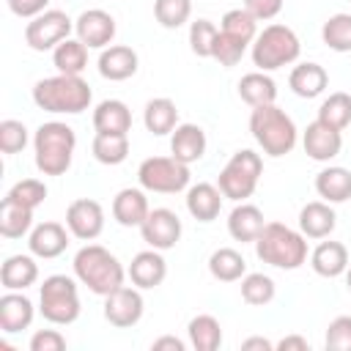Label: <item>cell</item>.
<instances>
[{
	"mask_svg": "<svg viewBox=\"0 0 351 351\" xmlns=\"http://www.w3.org/2000/svg\"><path fill=\"white\" fill-rule=\"evenodd\" d=\"M33 101L44 112L55 115H80L90 107L93 90L80 74H55L33 85Z\"/></svg>",
	"mask_w": 351,
	"mask_h": 351,
	"instance_id": "6da1fadb",
	"label": "cell"
},
{
	"mask_svg": "<svg viewBox=\"0 0 351 351\" xmlns=\"http://www.w3.org/2000/svg\"><path fill=\"white\" fill-rule=\"evenodd\" d=\"M74 277L80 280V285H85L90 293L96 296H107L115 288L123 285L126 280V269L121 266V261L101 244H85L77 250L74 261H71Z\"/></svg>",
	"mask_w": 351,
	"mask_h": 351,
	"instance_id": "7a4b0ae2",
	"label": "cell"
},
{
	"mask_svg": "<svg viewBox=\"0 0 351 351\" xmlns=\"http://www.w3.org/2000/svg\"><path fill=\"white\" fill-rule=\"evenodd\" d=\"M250 132L266 156H285L296 148L299 129L293 118L277 104H261L250 112Z\"/></svg>",
	"mask_w": 351,
	"mask_h": 351,
	"instance_id": "3957f363",
	"label": "cell"
},
{
	"mask_svg": "<svg viewBox=\"0 0 351 351\" xmlns=\"http://www.w3.org/2000/svg\"><path fill=\"white\" fill-rule=\"evenodd\" d=\"M255 255L274 269L293 271L307 261V236L282 222H266L255 239Z\"/></svg>",
	"mask_w": 351,
	"mask_h": 351,
	"instance_id": "277c9868",
	"label": "cell"
},
{
	"mask_svg": "<svg viewBox=\"0 0 351 351\" xmlns=\"http://www.w3.org/2000/svg\"><path fill=\"white\" fill-rule=\"evenodd\" d=\"M77 148V134L63 121H47L33 134L36 167L41 176H63L71 167Z\"/></svg>",
	"mask_w": 351,
	"mask_h": 351,
	"instance_id": "5b68a950",
	"label": "cell"
},
{
	"mask_svg": "<svg viewBox=\"0 0 351 351\" xmlns=\"http://www.w3.org/2000/svg\"><path fill=\"white\" fill-rule=\"evenodd\" d=\"M299 52H302L299 36L288 25H280V22L266 25L250 47V55L258 71H277L282 66H291L299 60Z\"/></svg>",
	"mask_w": 351,
	"mask_h": 351,
	"instance_id": "8992f818",
	"label": "cell"
},
{
	"mask_svg": "<svg viewBox=\"0 0 351 351\" xmlns=\"http://www.w3.org/2000/svg\"><path fill=\"white\" fill-rule=\"evenodd\" d=\"M77 277L69 274H49L44 277L38 288V313L44 321L55 326H69L80 318V291H77Z\"/></svg>",
	"mask_w": 351,
	"mask_h": 351,
	"instance_id": "52a82bcc",
	"label": "cell"
},
{
	"mask_svg": "<svg viewBox=\"0 0 351 351\" xmlns=\"http://www.w3.org/2000/svg\"><path fill=\"white\" fill-rule=\"evenodd\" d=\"M263 176V159L261 154H255L252 148H241L236 151L228 165L219 170L217 176V186L219 192L233 200V203H244L247 197H252V192L258 189V181Z\"/></svg>",
	"mask_w": 351,
	"mask_h": 351,
	"instance_id": "ba28073f",
	"label": "cell"
},
{
	"mask_svg": "<svg viewBox=\"0 0 351 351\" xmlns=\"http://www.w3.org/2000/svg\"><path fill=\"white\" fill-rule=\"evenodd\" d=\"M189 165L178 162L176 156H148L137 167V181L145 192L176 195L189 186Z\"/></svg>",
	"mask_w": 351,
	"mask_h": 351,
	"instance_id": "9c48e42d",
	"label": "cell"
},
{
	"mask_svg": "<svg viewBox=\"0 0 351 351\" xmlns=\"http://www.w3.org/2000/svg\"><path fill=\"white\" fill-rule=\"evenodd\" d=\"M71 30H74V19L66 11L47 8L44 14L33 16L25 25V44L36 52H47V49H55L60 41L71 38Z\"/></svg>",
	"mask_w": 351,
	"mask_h": 351,
	"instance_id": "30bf717a",
	"label": "cell"
},
{
	"mask_svg": "<svg viewBox=\"0 0 351 351\" xmlns=\"http://www.w3.org/2000/svg\"><path fill=\"white\" fill-rule=\"evenodd\" d=\"M143 310H145V302L137 285H121L104 296V321L118 329L134 326L143 318Z\"/></svg>",
	"mask_w": 351,
	"mask_h": 351,
	"instance_id": "8fae6325",
	"label": "cell"
},
{
	"mask_svg": "<svg viewBox=\"0 0 351 351\" xmlns=\"http://www.w3.org/2000/svg\"><path fill=\"white\" fill-rule=\"evenodd\" d=\"M181 219H178V214L176 211H170V208H151L148 211V217H145V222L140 225V236H143V241L148 244V247H154V250H173L176 244H178V239H181Z\"/></svg>",
	"mask_w": 351,
	"mask_h": 351,
	"instance_id": "7c38bea8",
	"label": "cell"
},
{
	"mask_svg": "<svg viewBox=\"0 0 351 351\" xmlns=\"http://www.w3.org/2000/svg\"><path fill=\"white\" fill-rule=\"evenodd\" d=\"M66 228L80 241L99 239L101 230H104V208H101V203L90 200V197H80V200L69 203V208H66Z\"/></svg>",
	"mask_w": 351,
	"mask_h": 351,
	"instance_id": "4fadbf2b",
	"label": "cell"
},
{
	"mask_svg": "<svg viewBox=\"0 0 351 351\" xmlns=\"http://www.w3.org/2000/svg\"><path fill=\"white\" fill-rule=\"evenodd\" d=\"M115 19L104 8H88L74 19V33L88 49H104L115 38Z\"/></svg>",
	"mask_w": 351,
	"mask_h": 351,
	"instance_id": "5bb4252c",
	"label": "cell"
},
{
	"mask_svg": "<svg viewBox=\"0 0 351 351\" xmlns=\"http://www.w3.org/2000/svg\"><path fill=\"white\" fill-rule=\"evenodd\" d=\"M302 145H304V154L310 159L332 162L343 148V134H340V129H332L329 123L315 118L313 123H307V129L302 134Z\"/></svg>",
	"mask_w": 351,
	"mask_h": 351,
	"instance_id": "9a60e30c",
	"label": "cell"
},
{
	"mask_svg": "<svg viewBox=\"0 0 351 351\" xmlns=\"http://www.w3.org/2000/svg\"><path fill=\"white\" fill-rule=\"evenodd\" d=\"M69 228L60 222H38L30 233H27V250L41 258V261H52L58 255L66 252L69 247Z\"/></svg>",
	"mask_w": 351,
	"mask_h": 351,
	"instance_id": "2e32d148",
	"label": "cell"
},
{
	"mask_svg": "<svg viewBox=\"0 0 351 351\" xmlns=\"http://www.w3.org/2000/svg\"><path fill=\"white\" fill-rule=\"evenodd\" d=\"M126 274H129L132 285H137L140 291H148V288H156V285L165 282V277H167V261H165L162 250L148 247V250H143V252H137L132 258Z\"/></svg>",
	"mask_w": 351,
	"mask_h": 351,
	"instance_id": "e0dca14e",
	"label": "cell"
},
{
	"mask_svg": "<svg viewBox=\"0 0 351 351\" xmlns=\"http://www.w3.org/2000/svg\"><path fill=\"white\" fill-rule=\"evenodd\" d=\"M33 318H36V307L22 291H5L0 296V332L3 335H16L22 329H30Z\"/></svg>",
	"mask_w": 351,
	"mask_h": 351,
	"instance_id": "ac0fdd59",
	"label": "cell"
},
{
	"mask_svg": "<svg viewBox=\"0 0 351 351\" xmlns=\"http://www.w3.org/2000/svg\"><path fill=\"white\" fill-rule=\"evenodd\" d=\"M96 66H99V74H101L104 80H110V82H123V80H129V77L137 74L140 58H137V52H134L132 47H126V44H110V47L101 49Z\"/></svg>",
	"mask_w": 351,
	"mask_h": 351,
	"instance_id": "d6986e66",
	"label": "cell"
},
{
	"mask_svg": "<svg viewBox=\"0 0 351 351\" xmlns=\"http://www.w3.org/2000/svg\"><path fill=\"white\" fill-rule=\"evenodd\" d=\"M206 145H208L206 132L197 123H178L170 134V154L184 165L200 162L206 154Z\"/></svg>",
	"mask_w": 351,
	"mask_h": 351,
	"instance_id": "ffe728a7",
	"label": "cell"
},
{
	"mask_svg": "<svg viewBox=\"0 0 351 351\" xmlns=\"http://www.w3.org/2000/svg\"><path fill=\"white\" fill-rule=\"evenodd\" d=\"M148 211H151V206H148V197H145L143 186L140 189L137 186H126L112 197V217L123 228H140L145 222Z\"/></svg>",
	"mask_w": 351,
	"mask_h": 351,
	"instance_id": "44dd1931",
	"label": "cell"
},
{
	"mask_svg": "<svg viewBox=\"0 0 351 351\" xmlns=\"http://www.w3.org/2000/svg\"><path fill=\"white\" fill-rule=\"evenodd\" d=\"M222 192L217 184H206L197 181L192 186H186V211L197 219V222H214L222 211Z\"/></svg>",
	"mask_w": 351,
	"mask_h": 351,
	"instance_id": "7402d4cb",
	"label": "cell"
},
{
	"mask_svg": "<svg viewBox=\"0 0 351 351\" xmlns=\"http://www.w3.org/2000/svg\"><path fill=\"white\" fill-rule=\"evenodd\" d=\"M266 219H263V211L252 203H236L233 211L228 214V233L230 239L241 241V244H255V239L261 236Z\"/></svg>",
	"mask_w": 351,
	"mask_h": 351,
	"instance_id": "603a6c76",
	"label": "cell"
},
{
	"mask_svg": "<svg viewBox=\"0 0 351 351\" xmlns=\"http://www.w3.org/2000/svg\"><path fill=\"white\" fill-rule=\"evenodd\" d=\"M335 228H337V214H335L332 203L313 200V203L302 206V211H299V230L307 239H329Z\"/></svg>",
	"mask_w": 351,
	"mask_h": 351,
	"instance_id": "cb8c5ba5",
	"label": "cell"
},
{
	"mask_svg": "<svg viewBox=\"0 0 351 351\" xmlns=\"http://www.w3.org/2000/svg\"><path fill=\"white\" fill-rule=\"evenodd\" d=\"M38 280V263L36 255H8L0 266V285L5 291H25L36 285Z\"/></svg>",
	"mask_w": 351,
	"mask_h": 351,
	"instance_id": "d4e9b609",
	"label": "cell"
},
{
	"mask_svg": "<svg viewBox=\"0 0 351 351\" xmlns=\"http://www.w3.org/2000/svg\"><path fill=\"white\" fill-rule=\"evenodd\" d=\"M326 85H329V74L321 63H299L288 74V88L299 99H315L326 90Z\"/></svg>",
	"mask_w": 351,
	"mask_h": 351,
	"instance_id": "484cf974",
	"label": "cell"
},
{
	"mask_svg": "<svg viewBox=\"0 0 351 351\" xmlns=\"http://www.w3.org/2000/svg\"><path fill=\"white\" fill-rule=\"evenodd\" d=\"M93 129L101 134H129L132 110L121 99H104L93 110Z\"/></svg>",
	"mask_w": 351,
	"mask_h": 351,
	"instance_id": "4316f807",
	"label": "cell"
},
{
	"mask_svg": "<svg viewBox=\"0 0 351 351\" xmlns=\"http://www.w3.org/2000/svg\"><path fill=\"white\" fill-rule=\"evenodd\" d=\"M310 266L318 277H340L348 269V250L340 241H321L310 252Z\"/></svg>",
	"mask_w": 351,
	"mask_h": 351,
	"instance_id": "83f0119b",
	"label": "cell"
},
{
	"mask_svg": "<svg viewBox=\"0 0 351 351\" xmlns=\"http://www.w3.org/2000/svg\"><path fill=\"white\" fill-rule=\"evenodd\" d=\"M315 192L326 203H346L351 200V170L340 165H329L315 176Z\"/></svg>",
	"mask_w": 351,
	"mask_h": 351,
	"instance_id": "f1b7e54d",
	"label": "cell"
},
{
	"mask_svg": "<svg viewBox=\"0 0 351 351\" xmlns=\"http://www.w3.org/2000/svg\"><path fill=\"white\" fill-rule=\"evenodd\" d=\"M143 123L151 134L156 137H165V134H173V129L178 126V107L173 99L167 96H156L145 104L143 110Z\"/></svg>",
	"mask_w": 351,
	"mask_h": 351,
	"instance_id": "f546056e",
	"label": "cell"
},
{
	"mask_svg": "<svg viewBox=\"0 0 351 351\" xmlns=\"http://www.w3.org/2000/svg\"><path fill=\"white\" fill-rule=\"evenodd\" d=\"M239 96L250 107L274 104L277 101V82L269 77V71H250L239 80Z\"/></svg>",
	"mask_w": 351,
	"mask_h": 351,
	"instance_id": "4dcf8cb0",
	"label": "cell"
},
{
	"mask_svg": "<svg viewBox=\"0 0 351 351\" xmlns=\"http://www.w3.org/2000/svg\"><path fill=\"white\" fill-rule=\"evenodd\" d=\"M33 230V208L3 197L0 203V236L3 239H22Z\"/></svg>",
	"mask_w": 351,
	"mask_h": 351,
	"instance_id": "1f68e13d",
	"label": "cell"
},
{
	"mask_svg": "<svg viewBox=\"0 0 351 351\" xmlns=\"http://www.w3.org/2000/svg\"><path fill=\"white\" fill-rule=\"evenodd\" d=\"M208 271L219 282H236L247 274V261L233 247H219L208 255Z\"/></svg>",
	"mask_w": 351,
	"mask_h": 351,
	"instance_id": "d6a6232c",
	"label": "cell"
},
{
	"mask_svg": "<svg viewBox=\"0 0 351 351\" xmlns=\"http://www.w3.org/2000/svg\"><path fill=\"white\" fill-rule=\"evenodd\" d=\"M186 337L195 351H217L222 346V326L214 315L200 313L186 324Z\"/></svg>",
	"mask_w": 351,
	"mask_h": 351,
	"instance_id": "836d02e7",
	"label": "cell"
},
{
	"mask_svg": "<svg viewBox=\"0 0 351 351\" xmlns=\"http://www.w3.org/2000/svg\"><path fill=\"white\" fill-rule=\"evenodd\" d=\"M52 63L60 74H82L88 66V47L80 38H66L52 49Z\"/></svg>",
	"mask_w": 351,
	"mask_h": 351,
	"instance_id": "e575fe53",
	"label": "cell"
},
{
	"mask_svg": "<svg viewBox=\"0 0 351 351\" xmlns=\"http://www.w3.org/2000/svg\"><path fill=\"white\" fill-rule=\"evenodd\" d=\"M90 154L99 165H121L129 156V134H101L96 132L90 143Z\"/></svg>",
	"mask_w": 351,
	"mask_h": 351,
	"instance_id": "d590c367",
	"label": "cell"
},
{
	"mask_svg": "<svg viewBox=\"0 0 351 351\" xmlns=\"http://www.w3.org/2000/svg\"><path fill=\"white\" fill-rule=\"evenodd\" d=\"M274 296H277V285H274V280H271L269 274H263V271H250V274L241 277V299H244L247 304L263 307V304L274 302Z\"/></svg>",
	"mask_w": 351,
	"mask_h": 351,
	"instance_id": "8d00e7d4",
	"label": "cell"
},
{
	"mask_svg": "<svg viewBox=\"0 0 351 351\" xmlns=\"http://www.w3.org/2000/svg\"><path fill=\"white\" fill-rule=\"evenodd\" d=\"M219 22H222V25H219L222 33H228V36H233V38H241V41H247V44L252 47V41H255V36H258V19H255L244 5L225 11V16H222Z\"/></svg>",
	"mask_w": 351,
	"mask_h": 351,
	"instance_id": "74e56055",
	"label": "cell"
},
{
	"mask_svg": "<svg viewBox=\"0 0 351 351\" xmlns=\"http://www.w3.org/2000/svg\"><path fill=\"white\" fill-rule=\"evenodd\" d=\"M318 121H324V123H329L332 129H340V132H343V129L351 123V96L343 93V90L329 93V96L321 101V107H318Z\"/></svg>",
	"mask_w": 351,
	"mask_h": 351,
	"instance_id": "f35d334b",
	"label": "cell"
},
{
	"mask_svg": "<svg viewBox=\"0 0 351 351\" xmlns=\"http://www.w3.org/2000/svg\"><path fill=\"white\" fill-rule=\"evenodd\" d=\"M321 38L332 52H351V14H332L321 27Z\"/></svg>",
	"mask_w": 351,
	"mask_h": 351,
	"instance_id": "ab89813d",
	"label": "cell"
},
{
	"mask_svg": "<svg viewBox=\"0 0 351 351\" xmlns=\"http://www.w3.org/2000/svg\"><path fill=\"white\" fill-rule=\"evenodd\" d=\"M154 16L162 27L176 30L189 22L192 16V0H154Z\"/></svg>",
	"mask_w": 351,
	"mask_h": 351,
	"instance_id": "60d3db41",
	"label": "cell"
},
{
	"mask_svg": "<svg viewBox=\"0 0 351 351\" xmlns=\"http://www.w3.org/2000/svg\"><path fill=\"white\" fill-rule=\"evenodd\" d=\"M217 33H219V27L211 19H195V22H189V49L197 58H211Z\"/></svg>",
	"mask_w": 351,
	"mask_h": 351,
	"instance_id": "b9f144b4",
	"label": "cell"
},
{
	"mask_svg": "<svg viewBox=\"0 0 351 351\" xmlns=\"http://www.w3.org/2000/svg\"><path fill=\"white\" fill-rule=\"evenodd\" d=\"M247 41H241V38H233V36H228V33H217V41H214V52H211V58L219 63V66H225V69H230V66H236L241 58H244V52H247Z\"/></svg>",
	"mask_w": 351,
	"mask_h": 351,
	"instance_id": "7bdbcfd3",
	"label": "cell"
},
{
	"mask_svg": "<svg viewBox=\"0 0 351 351\" xmlns=\"http://www.w3.org/2000/svg\"><path fill=\"white\" fill-rule=\"evenodd\" d=\"M5 197H11V200H16V203H22V206H27V208L36 211L47 200V184L38 181V178H22V181H16L8 189Z\"/></svg>",
	"mask_w": 351,
	"mask_h": 351,
	"instance_id": "ee69618b",
	"label": "cell"
},
{
	"mask_svg": "<svg viewBox=\"0 0 351 351\" xmlns=\"http://www.w3.org/2000/svg\"><path fill=\"white\" fill-rule=\"evenodd\" d=\"M27 126L22 123V121H14V118H5V121H0V151L3 154H19V151H25V145H27Z\"/></svg>",
	"mask_w": 351,
	"mask_h": 351,
	"instance_id": "f6af8a7d",
	"label": "cell"
},
{
	"mask_svg": "<svg viewBox=\"0 0 351 351\" xmlns=\"http://www.w3.org/2000/svg\"><path fill=\"white\" fill-rule=\"evenodd\" d=\"M324 346L332 351H346L351 348V315H337L329 321L326 335H324Z\"/></svg>",
	"mask_w": 351,
	"mask_h": 351,
	"instance_id": "bcb514c9",
	"label": "cell"
},
{
	"mask_svg": "<svg viewBox=\"0 0 351 351\" xmlns=\"http://www.w3.org/2000/svg\"><path fill=\"white\" fill-rule=\"evenodd\" d=\"M66 337L58 329H38L30 337V351H63Z\"/></svg>",
	"mask_w": 351,
	"mask_h": 351,
	"instance_id": "7dc6e473",
	"label": "cell"
},
{
	"mask_svg": "<svg viewBox=\"0 0 351 351\" xmlns=\"http://www.w3.org/2000/svg\"><path fill=\"white\" fill-rule=\"evenodd\" d=\"M244 8L261 22L266 19H274L280 11H282V0H244Z\"/></svg>",
	"mask_w": 351,
	"mask_h": 351,
	"instance_id": "c3c4849f",
	"label": "cell"
},
{
	"mask_svg": "<svg viewBox=\"0 0 351 351\" xmlns=\"http://www.w3.org/2000/svg\"><path fill=\"white\" fill-rule=\"evenodd\" d=\"M5 3H8L11 14L19 19H33V16L44 14L49 5V0H5Z\"/></svg>",
	"mask_w": 351,
	"mask_h": 351,
	"instance_id": "681fc988",
	"label": "cell"
},
{
	"mask_svg": "<svg viewBox=\"0 0 351 351\" xmlns=\"http://www.w3.org/2000/svg\"><path fill=\"white\" fill-rule=\"evenodd\" d=\"M274 348H277V351H307L310 343H307V337H302V335H288V337H282L280 343H274Z\"/></svg>",
	"mask_w": 351,
	"mask_h": 351,
	"instance_id": "f907efd6",
	"label": "cell"
},
{
	"mask_svg": "<svg viewBox=\"0 0 351 351\" xmlns=\"http://www.w3.org/2000/svg\"><path fill=\"white\" fill-rule=\"evenodd\" d=\"M151 348H154V351H162V348L184 351V348H186V343H184V340H178V337H173V335H165V337H156V340L151 343Z\"/></svg>",
	"mask_w": 351,
	"mask_h": 351,
	"instance_id": "816d5d0a",
	"label": "cell"
},
{
	"mask_svg": "<svg viewBox=\"0 0 351 351\" xmlns=\"http://www.w3.org/2000/svg\"><path fill=\"white\" fill-rule=\"evenodd\" d=\"M241 348H244V351H252V348L271 351V348H274V343H271V340H266V337H247V340L241 343Z\"/></svg>",
	"mask_w": 351,
	"mask_h": 351,
	"instance_id": "f5cc1de1",
	"label": "cell"
},
{
	"mask_svg": "<svg viewBox=\"0 0 351 351\" xmlns=\"http://www.w3.org/2000/svg\"><path fill=\"white\" fill-rule=\"evenodd\" d=\"M346 285H348V291H351V263H348V269H346Z\"/></svg>",
	"mask_w": 351,
	"mask_h": 351,
	"instance_id": "db71d44e",
	"label": "cell"
},
{
	"mask_svg": "<svg viewBox=\"0 0 351 351\" xmlns=\"http://www.w3.org/2000/svg\"><path fill=\"white\" fill-rule=\"evenodd\" d=\"M348 3H351V0H348Z\"/></svg>",
	"mask_w": 351,
	"mask_h": 351,
	"instance_id": "11a10c76",
	"label": "cell"
}]
</instances>
